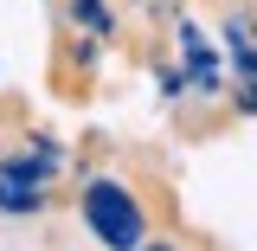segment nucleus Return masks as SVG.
<instances>
[{"instance_id":"nucleus-1","label":"nucleus","mask_w":257,"mask_h":251,"mask_svg":"<svg viewBox=\"0 0 257 251\" xmlns=\"http://www.w3.org/2000/svg\"><path fill=\"white\" fill-rule=\"evenodd\" d=\"M84 219L96 225L103 245H116V251L142 245V206H135L128 187H116V181H90V187H84Z\"/></svg>"},{"instance_id":"nucleus-2","label":"nucleus","mask_w":257,"mask_h":251,"mask_svg":"<svg viewBox=\"0 0 257 251\" xmlns=\"http://www.w3.org/2000/svg\"><path fill=\"white\" fill-rule=\"evenodd\" d=\"M148 251H161V245H148Z\"/></svg>"}]
</instances>
